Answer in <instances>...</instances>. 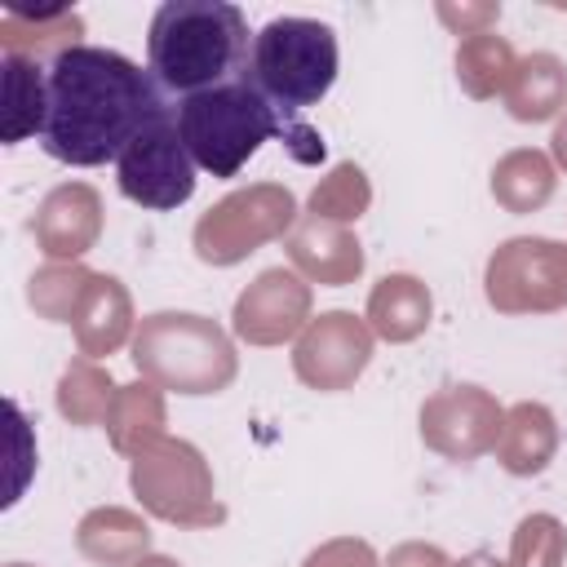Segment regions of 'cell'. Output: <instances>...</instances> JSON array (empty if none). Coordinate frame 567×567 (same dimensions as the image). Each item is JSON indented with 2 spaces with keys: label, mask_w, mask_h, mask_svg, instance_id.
<instances>
[{
  "label": "cell",
  "mask_w": 567,
  "mask_h": 567,
  "mask_svg": "<svg viewBox=\"0 0 567 567\" xmlns=\"http://www.w3.org/2000/svg\"><path fill=\"white\" fill-rule=\"evenodd\" d=\"M177 102L155 84L151 71L115 49L71 44L49 62V106L40 146L58 164L97 168L120 155L173 111Z\"/></svg>",
  "instance_id": "1"
},
{
  "label": "cell",
  "mask_w": 567,
  "mask_h": 567,
  "mask_svg": "<svg viewBox=\"0 0 567 567\" xmlns=\"http://www.w3.org/2000/svg\"><path fill=\"white\" fill-rule=\"evenodd\" d=\"M284 120L319 106L337 80V35L319 18H270L248 49L244 75Z\"/></svg>",
  "instance_id": "4"
},
{
  "label": "cell",
  "mask_w": 567,
  "mask_h": 567,
  "mask_svg": "<svg viewBox=\"0 0 567 567\" xmlns=\"http://www.w3.org/2000/svg\"><path fill=\"white\" fill-rule=\"evenodd\" d=\"M120 195L142 204V208H155V213H168L177 204H186L195 195V159L177 133V106L155 120L124 155H120Z\"/></svg>",
  "instance_id": "5"
},
{
  "label": "cell",
  "mask_w": 567,
  "mask_h": 567,
  "mask_svg": "<svg viewBox=\"0 0 567 567\" xmlns=\"http://www.w3.org/2000/svg\"><path fill=\"white\" fill-rule=\"evenodd\" d=\"M49 106V66H35L22 53H4V142H22L27 133H44Z\"/></svg>",
  "instance_id": "6"
},
{
  "label": "cell",
  "mask_w": 567,
  "mask_h": 567,
  "mask_svg": "<svg viewBox=\"0 0 567 567\" xmlns=\"http://www.w3.org/2000/svg\"><path fill=\"white\" fill-rule=\"evenodd\" d=\"M177 133L195 159V168L213 173V177H235L266 142L275 137H306L315 142L310 128L284 120L248 80L195 93L177 102Z\"/></svg>",
  "instance_id": "3"
},
{
  "label": "cell",
  "mask_w": 567,
  "mask_h": 567,
  "mask_svg": "<svg viewBox=\"0 0 567 567\" xmlns=\"http://www.w3.org/2000/svg\"><path fill=\"white\" fill-rule=\"evenodd\" d=\"M252 31L230 0H164L146 31V71L182 102L221 84H235L248 66Z\"/></svg>",
  "instance_id": "2"
}]
</instances>
